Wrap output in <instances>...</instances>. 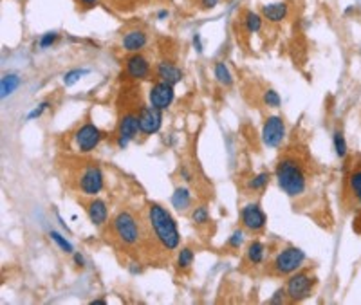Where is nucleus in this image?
<instances>
[{"label": "nucleus", "mask_w": 361, "mask_h": 305, "mask_svg": "<svg viewBox=\"0 0 361 305\" xmlns=\"http://www.w3.org/2000/svg\"><path fill=\"white\" fill-rule=\"evenodd\" d=\"M286 289H278L276 293H274V296L269 300V303H280V301H284V296H286Z\"/></svg>", "instance_id": "nucleus-34"}, {"label": "nucleus", "mask_w": 361, "mask_h": 305, "mask_svg": "<svg viewBox=\"0 0 361 305\" xmlns=\"http://www.w3.org/2000/svg\"><path fill=\"white\" fill-rule=\"evenodd\" d=\"M349 182H350V190L354 191L356 199L361 202V170H356V172H354V174L350 175Z\"/></svg>", "instance_id": "nucleus-28"}, {"label": "nucleus", "mask_w": 361, "mask_h": 305, "mask_svg": "<svg viewBox=\"0 0 361 305\" xmlns=\"http://www.w3.org/2000/svg\"><path fill=\"white\" fill-rule=\"evenodd\" d=\"M166 16H168V11H164V9H163V11H159V13H157V18H159V20L166 18Z\"/></svg>", "instance_id": "nucleus-40"}, {"label": "nucleus", "mask_w": 361, "mask_h": 305, "mask_svg": "<svg viewBox=\"0 0 361 305\" xmlns=\"http://www.w3.org/2000/svg\"><path fill=\"white\" fill-rule=\"evenodd\" d=\"M193 262V251L190 247H183L177 255V267L179 269H188Z\"/></svg>", "instance_id": "nucleus-23"}, {"label": "nucleus", "mask_w": 361, "mask_h": 305, "mask_svg": "<svg viewBox=\"0 0 361 305\" xmlns=\"http://www.w3.org/2000/svg\"><path fill=\"white\" fill-rule=\"evenodd\" d=\"M193 45H195V49H197L199 52H203V44H201V36L199 35L193 36Z\"/></svg>", "instance_id": "nucleus-36"}, {"label": "nucleus", "mask_w": 361, "mask_h": 305, "mask_svg": "<svg viewBox=\"0 0 361 305\" xmlns=\"http://www.w3.org/2000/svg\"><path fill=\"white\" fill-rule=\"evenodd\" d=\"M303 260H306V253L298 247H286L274 257L273 260V269L276 274H291L296 273L302 267Z\"/></svg>", "instance_id": "nucleus-4"}, {"label": "nucleus", "mask_w": 361, "mask_h": 305, "mask_svg": "<svg viewBox=\"0 0 361 305\" xmlns=\"http://www.w3.org/2000/svg\"><path fill=\"white\" fill-rule=\"evenodd\" d=\"M199 2H201V6H203L204 9H211L218 4V0H199Z\"/></svg>", "instance_id": "nucleus-35"}, {"label": "nucleus", "mask_w": 361, "mask_h": 305, "mask_svg": "<svg viewBox=\"0 0 361 305\" xmlns=\"http://www.w3.org/2000/svg\"><path fill=\"white\" fill-rule=\"evenodd\" d=\"M112 230H114L116 237L127 246H135L139 242V237H141L137 222H135L134 215L128 213V211H119L116 215L114 220H112Z\"/></svg>", "instance_id": "nucleus-3"}, {"label": "nucleus", "mask_w": 361, "mask_h": 305, "mask_svg": "<svg viewBox=\"0 0 361 305\" xmlns=\"http://www.w3.org/2000/svg\"><path fill=\"white\" fill-rule=\"evenodd\" d=\"M181 174H183L184 181H191V175L188 174V170H186V168H183V170H181Z\"/></svg>", "instance_id": "nucleus-39"}, {"label": "nucleus", "mask_w": 361, "mask_h": 305, "mask_svg": "<svg viewBox=\"0 0 361 305\" xmlns=\"http://www.w3.org/2000/svg\"><path fill=\"white\" fill-rule=\"evenodd\" d=\"M267 182H269V174H267V172H262V174H258L255 179H251L247 188H249V190H262Z\"/></svg>", "instance_id": "nucleus-27"}, {"label": "nucleus", "mask_w": 361, "mask_h": 305, "mask_svg": "<svg viewBox=\"0 0 361 305\" xmlns=\"http://www.w3.org/2000/svg\"><path fill=\"white\" fill-rule=\"evenodd\" d=\"M244 24H246V27L249 33H257V31H260V27H262V18H260V15H257V13L247 11L246 18H244Z\"/></svg>", "instance_id": "nucleus-22"}, {"label": "nucleus", "mask_w": 361, "mask_h": 305, "mask_svg": "<svg viewBox=\"0 0 361 305\" xmlns=\"http://www.w3.org/2000/svg\"><path fill=\"white\" fill-rule=\"evenodd\" d=\"M191 220L195 222V224H206L208 220H210V211H208L206 206H197L193 210V213H191Z\"/></svg>", "instance_id": "nucleus-26"}, {"label": "nucleus", "mask_w": 361, "mask_h": 305, "mask_svg": "<svg viewBox=\"0 0 361 305\" xmlns=\"http://www.w3.org/2000/svg\"><path fill=\"white\" fill-rule=\"evenodd\" d=\"M20 85V78L16 74H6L4 78H2V81H0V96L2 98H8V96H11L13 92L18 89Z\"/></svg>", "instance_id": "nucleus-20"}, {"label": "nucleus", "mask_w": 361, "mask_h": 305, "mask_svg": "<svg viewBox=\"0 0 361 305\" xmlns=\"http://www.w3.org/2000/svg\"><path fill=\"white\" fill-rule=\"evenodd\" d=\"M314 286V278L307 273H296L287 280L286 293L291 301H300L311 294V289Z\"/></svg>", "instance_id": "nucleus-6"}, {"label": "nucleus", "mask_w": 361, "mask_h": 305, "mask_svg": "<svg viewBox=\"0 0 361 305\" xmlns=\"http://www.w3.org/2000/svg\"><path fill=\"white\" fill-rule=\"evenodd\" d=\"M127 74L134 79H147L150 74V64L143 54L134 52L127 58Z\"/></svg>", "instance_id": "nucleus-13"}, {"label": "nucleus", "mask_w": 361, "mask_h": 305, "mask_svg": "<svg viewBox=\"0 0 361 305\" xmlns=\"http://www.w3.org/2000/svg\"><path fill=\"white\" fill-rule=\"evenodd\" d=\"M334 150H336L338 157H345L347 155V143L342 132H334Z\"/></svg>", "instance_id": "nucleus-24"}, {"label": "nucleus", "mask_w": 361, "mask_h": 305, "mask_svg": "<svg viewBox=\"0 0 361 305\" xmlns=\"http://www.w3.org/2000/svg\"><path fill=\"white\" fill-rule=\"evenodd\" d=\"M47 107H49V103H47V101H44V103H40V105H38V108H35V110H31V112H29V114H27V119H35V118H40V116L44 114V110H45V108H47Z\"/></svg>", "instance_id": "nucleus-33"}, {"label": "nucleus", "mask_w": 361, "mask_h": 305, "mask_svg": "<svg viewBox=\"0 0 361 305\" xmlns=\"http://www.w3.org/2000/svg\"><path fill=\"white\" fill-rule=\"evenodd\" d=\"M242 240H244V233L240 230H237V231H233V235L230 237V240H228V244H230V247H233V249H237L240 244H242Z\"/></svg>", "instance_id": "nucleus-32"}, {"label": "nucleus", "mask_w": 361, "mask_h": 305, "mask_svg": "<svg viewBox=\"0 0 361 305\" xmlns=\"http://www.w3.org/2000/svg\"><path fill=\"white\" fill-rule=\"evenodd\" d=\"M101 139H103V132L99 130L98 127H94L92 123H85L84 127H79V130L74 135L76 147L79 148V152L94 150Z\"/></svg>", "instance_id": "nucleus-7"}, {"label": "nucleus", "mask_w": 361, "mask_h": 305, "mask_svg": "<svg viewBox=\"0 0 361 305\" xmlns=\"http://www.w3.org/2000/svg\"><path fill=\"white\" fill-rule=\"evenodd\" d=\"M147 45V35L139 29H132L123 36V49L128 52H137Z\"/></svg>", "instance_id": "nucleus-15"}, {"label": "nucleus", "mask_w": 361, "mask_h": 305, "mask_svg": "<svg viewBox=\"0 0 361 305\" xmlns=\"http://www.w3.org/2000/svg\"><path fill=\"white\" fill-rule=\"evenodd\" d=\"M264 255H266V247H264L262 242L253 240L249 246H247L246 257H247V260H249L251 264H262Z\"/></svg>", "instance_id": "nucleus-19"}, {"label": "nucleus", "mask_w": 361, "mask_h": 305, "mask_svg": "<svg viewBox=\"0 0 361 305\" xmlns=\"http://www.w3.org/2000/svg\"><path fill=\"white\" fill-rule=\"evenodd\" d=\"M49 237H51L52 240H54L56 244H58L60 249L65 251V253H72V251H74V249H72V244H71V242L65 240V238L62 237V235H60L58 231H51V233H49Z\"/></svg>", "instance_id": "nucleus-29"}, {"label": "nucleus", "mask_w": 361, "mask_h": 305, "mask_svg": "<svg viewBox=\"0 0 361 305\" xmlns=\"http://www.w3.org/2000/svg\"><path fill=\"white\" fill-rule=\"evenodd\" d=\"M215 78H217L218 84L224 85V87H230V85L233 84L231 72L228 71V67H226V64H224V62H218V64H215Z\"/></svg>", "instance_id": "nucleus-21"}, {"label": "nucleus", "mask_w": 361, "mask_h": 305, "mask_svg": "<svg viewBox=\"0 0 361 305\" xmlns=\"http://www.w3.org/2000/svg\"><path fill=\"white\" fill-rule=\"evenodd\" d=\"M148 224H150L155 238L161 242V246L164 249L174 251L179 246L181 237H179L177 224L161 204H155V202L148 204Z\"/></svg>", "instance_id": "nucleus-1"}, {"label": "nucleus", "mask_w": 361, "mask_h": 305, "mask_svg": "<svg viewBox=\"0 0 361 305\" xmlns=\"http://www.w3.org/2000/svg\"><path fill=\"white\" fill-rule=\"evenodd\" d=\"M240 217H242V224L251 231H260L266 226V215H264V211L260 210L258 204L244 206L242 211H240Z\"/></svg>", "instance_id": "nucleus-12"}, {"label": "nucleus", "mask_w": 361, "mask_h": 305, "mask_svg": "<svg viewBox=\"0 0 361 305\" xmlns=\"http://www.w3.org/2000/svg\"><path fill=\"white\" fill-rule=\"evenodd\" d=\"M262 15L266 16L269 22H282L287 15V4H284V2L266 4L262 6Z\"/></svg>", "instance_id": "nucleus-17"}, {"label": "nucleus", "mask_w": 361, "mask_h": 305, "mask_svg": "<svg viewBox=\"0 0 361 305\" xmlns=\"http://www.w3.org/2000/svg\"><path fill=\"white\" fill-rule=\"evenodd\" d=\"M286 135V125L280 116H269L262 128V141L267 147H278Z\"/></svg>", "instance_id": "nucleus-8"}, {"label": "nucleus", "mask_w": 361, "mask_h": 305, "mask_svg": "<svg viewBox=\"0 0 361 305\" xmlns=\"http://www.w3.org/2000/svg\"><path fill=\"white\" fill-rule=\"evenodd\" d=\"M56 38H58V35H56V33H45V35L40 38V47H42V49L51 47V45L56 42Z\"/></svg>", "instance_id": "nucleus-31"}, {"label": "nucleus", "mask_w": 361, "mask_h": 305, "mask_svg": "<svg viewBox=\"0 0 361 305\" xmlns=\"http://www.w3.org/2000/svg\"><path fill=\"white\" fill-rule=\"evenodd\" d=\"M78 186L84 195H98L103 190V172L96 164L85 167V170L79 175Z\"/></svg>", "instance_id": "nucleus-5"}, {"label": "nucleus", "mask_w": 361, "mask_h": 305, "mask_svg": "<svg viewBox=\"0 0 361 305\" xmlns=\"http://www.w3.org/2000/svg\"><path fill=\"white\" fill-rule=\"evenodd\" d=\"M276 182L280 190L287 193L289 197H298L306 191L307 186V177L303 172L302 164L293 157H286L276 164Z\"/></svg>", "instance_id": "nucleus-2"}, {"label": "nucleus", "mask_w": 361, "mask_h": 305, "mask_svg": "<svg viewBox=\"0 0 361 305\" xmlns=\"http://www.w3.org/2000/svg\"><path fill=\"white\" fill-rule=\"evenodd\" d=\"M155 74L161 81H166L170 85H177L183 79V71L170 62H159L157 67H155Z\"/></svg>", "instance_id": "nucleus-14"}, {"label": "nucleus", "mask_w": 361, "mask_h": 305, "mask_svg": "<svg viewBox=\"0 0 361 305\" xmlns=\"http://www.w3.org/2000/svg\"><path fill=\"white\" fill-rule=\"evenodd\" d=\"M137 121H139V132L150 135L155 134V132L161 128V123H163V116H161V110L155 107H141L137 114Z\"/></svg>", "instance_id": "nucleus-10"}, {"label": "nucleus", "mask_w": 361, "mask_h": 305, "mask_svg": "<svg viewBox=\"0 0 361 305\" xmlns=\"http://www.w3.org/2000/svg\"><path fill=\"white\" fill-rule=\"evenodd\" d=\"M87 213H89V218L94 226H101L105 220H107V204H105L101 199H94V201L89 202L87 206Z\"/></svg>", "instance_id": "nucleus-16"}, {"label": "nucleus", "mask_w": 361, "mask_h": 305, "mask_svg": "<svg viewBox=\"0 0 361 305\" xmlns=\"http://www.w3.org/2000/svg\"><path fill=\"white\" fill-rule=\"evenodd\" d=\"M139 130V121H137V116L134 114H125L123 118L119 119V125H118V147L119 148H125L128 143H130L132 139L135 137Z\"/></svg>", "instance_id": "nucleus-11"}, {"label": "nucleus", "mask_w": 361, "mask_h": 305, "mask_svg": "<svg viewBox=\"0 0 361 305\" xmlns=\"http://www.w3.org/2000/svg\"><path fill=\"white\" fill-rule=\"evenodd\" d=\"M79 2L84 4V8H94L98 0H79Z\"/></svg>", "instance_id": "nucleus-38"}, {"label": "nucleus", "mask_w": 361, "mask_h": 305, "mask_svg": "<svg viewBox=\"0 0 361 305\" xmlns=\"http://www.w3.org/2000/svg\"><path fill=\"white\" fill-rule=\"evenodd\" d=\"M264 101H266L267 107H280V96H278V92L274 91H267L266 94H264Z\"/></svg>", "instance_id": "nucleus-30"}, {"label": "nucleus", "mask_w": 361, "mask_h": 305, "mask_svg": "<svg viewBox=\"0 0 361 305\" xmlns=\"http://www.w3.org/2000/svg\"><path fill=\"white\" fill-rule=\"evenodd\" d=\"M87 69H72V71L65 72L64 76V85H67V87H71V85H74L76 81H78L79 78L84 74H87Z\"/></svg>", "instance_id": "nucleus-25"}, {"label": "nucleus", "mask_w": 361, "mask_h": 305, "mask_svg": "<svg viewBox=\"0 0 361 305\" xmlns=\"http://www.w3.org/2000/svg\"><path fill=\"white\" fill-rule=\"evenodd\" d=\"M190 202H191V193L188 188H175L174 195H172V204H174V208L184 211L190 206Z\"/></svg>", "instance_id": "nucleus-18"}, {"label": "nucleus", "mask_w": 361, "mask_h": 305, "mask_svg": "<svg viewBox=\"0 0 361 305\" xmlns=\"http://www.w3.org/2000/svg\"><path fill=\"white\" fill-rule=\"evenodd\" d=\"M74 262H76V264H78L79 267H84V264H85L84 257H81V255H79V253H74Z\"/></svg>", "instance_id": "nucleus-37"}, {"label": "nucleus", "mask_w": 361, "mask_h": 305, "mask_svg": "<svg viewBox=\"0 0 361 305\" xmlns=\"http://www.w3.org/2000/svg\"><path fill=\"white\" fill-rule=\"evenodd\" d=\"M174 85L166 84V81H157V84L152 85L150 92H148V99H150V105L159 110H164L172 105L174 101Z\"/></svg>", "instance_id": "nucleus-9"}]
</instances>
